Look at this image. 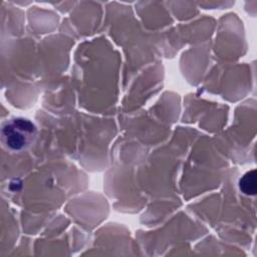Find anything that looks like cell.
<instances>
[{
  "label": "cell",
  "instance_id": "6da1fadb",
  "mask_svg": "<svg viewBox=\"0 0 257 257\" xmlns=\"http://www.w3.org/2000/svg\"><path fill=\"white\" fill-rule=\"evenodd\" d=\"M36 124L26 117H12L6 120L1 128V143L11 153L27 151L36 141Z\"/></svg>",
  "mask_w": 257,
  "mask_h": 257
},
{
  "label": "cell",
  "instance_id": "7a4b0ae2",
  "mask_svg": "<svg viewBox=\"0 0 257 257\" xmlns=\"http://www.w3.org/2000/svg\"><path fill=\"white\" fill-rule=\"evenodd\" d=\"M240 191L247 196H254L257 191L256 185V171L252 170L247 172L239 180Z\"/></svg>",
  "mask_w": 257,
  "mask_h": 257
}]
</instances>
